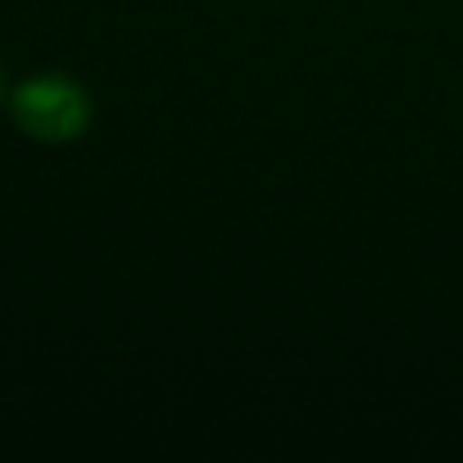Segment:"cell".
I'll list each match as a JSON object with an SVG mask.
<instances>
[{"label": "cell", "mask_w": 463, "mask_h": 463, "mask_svg": "<svg viewBox=\"0 0 463 463\" xmlns=\"http://www.w3.org/2000/svg\"><path fill=\"white\" fill-rule=\"evenodd\" d=\"M20 124L39 140H71L90 121L83 90L64 77H39L20 86L14 96Z\"/></svg>", "instance_id": "6da1fadb"}]
</instances>
